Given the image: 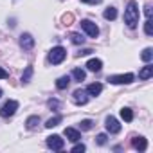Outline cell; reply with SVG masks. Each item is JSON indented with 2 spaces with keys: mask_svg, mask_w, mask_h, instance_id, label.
Here are the masks:
<instances>
[{
  "mask_svg": "<svg viewBox=\"0 0 153 153\" xmlns=\"http://www.w3.org/2000/svg\"><path fill=\"white\" fill-rule=\"evenodd\" d=\"M139 6H137V2H128V6H126V9H124V24L130 27V29H135L137 27V24H139Z\"/></svg>",
  "mask_w": 153,
  "mask_h": 153,
  "instance_id": "obj_1",
  "label": "cell"
},
{
  "mask_svg": "<svg viewBox=\"0 0 153 153\" xmlns=\"http://www.w3.org/2000/svg\"><path fill=\"white\" fill-rule=\"evenodd\" d=\"M65 58H67V51H65L63 47H54V49L49 52V61H51L52 65H59Z\"/></svg>",
  "mask_w": 153,
  "mask_h": 153,
  "instance_id": "obj_2",
  "label": "cell"
},
{
  "mask_svg": "<svg viewBox=\"0 0 153 153\" xmlns=\"http://www.w3.org/2000/svg\"><path fill=\"white\" fill-rule=\"evenodd\" d=\"M16 110H18V101L9 99V101H6L2 105V108H0V117H11Z\"/></svg>",
  "mask_w": 153,
  "mask_h": 153,
  "instance_id": "obj_3",
  "label": "cell"
},
{
  "mask_svg": "<svg viewBox=\"0 0 153 153\" xmlns=\"http://www.w3.org/2000/svg\"><path fill=\"white\" fill-rule=\"evenodd\" d=\"M81 29H83L90 38H97V34H99V27H97L92 20H81Z\"/></svg>",
  "mask_w": 153,
  "mask_h": 153,
  "instance_id": "obj_4",
  "label": "cell"
},
{
  "mask_svg": "<svg viewBox=\"0 0 153 153\" xmlns=\"http://www.w3.org/2000/svg\"><path fill=\"white\" fill-rule=\"evenodd\" d=\"M108 81L114 85H128L133 81V74H121V76H108Z\"/></svg>",
  "mask_w": 153,
  "mask_h": 153,
  "instance_id": "obj_5",
  "label": "cell"
},
{
  "mask_svg": "<svg viewBox=\"0 0 153 153\" xmlns=\"http://www.w3.org/2000/svg\"><path fill=\"white\" fill-rule=\"evenodd\" d=\"M72 101L76 103V105H87L88 103V92L87 90H83V88H78V90H74V94H72Z\"/></svg>",
  "mask_w": 153,
  "mask_h": 153,
  "instance_id": "obj_6",
  "label": "cell"
},
{
  "mask_svg": "<svg viewBox=\"0 0 153 153\" xmlns=\"http://www.w3.org/2000/svg\"><path fill=\"white\" fill-rule=\"evenodd\" d=\"M47 146H49L51 149H54V151H59V149H63L65 140H63L59 135H51V137H47Z\"/></svg>",
  "mask_w": 153,
  "mask_h": 153,
  "instance_id": "obj_7",
  "label": "cell"
},
{
  "mask_svg": "<svg viewBox=\"0 0 153 153\" xmlns=\"http://www.w3.org/2000/svg\"><path fill=\"white\" fill-rule=\"evenodd\" d=\"M20 47H22L24 51H31V49L34 47V38H33L29 33L22 34V36H20Z\"/></svg>",
  "mask_w": 153,
  "mask_h": 153,
  "instance_id": "obj_8",
  "label": "cell"
},
{
  "mask_svg": "<svg viewBox=\"0 0 153 153\" xmlns=\"http://www.w3.org/2000/svg\"><path fill=\"white\" fill-rule=\"evenodd\" d=\"M106 130L110 131V133H119L121 131V124H119V121L115 119V117H106Z\"/></svg>",
  "mask_w": 153,
  "mask_h": 153,
  "instance_id": "obj_9",
  "label": "cell"
},
{
  "mask_svg": "<svg viewBox=\"0 0 153 153\" xmlns=\"http://www.w3.org/2000/svg\"><path fill=\"white\" fill-rule=\"evenodd\" d=\"M131 144H133V148L137 151H146V148H148V140L144 137H133L131 139Z\"/></svg>",
  "mask_w": 153,
  "mask_h": 153,
  "instance_id": "obj_10",
  "label": "cell"
},
{
  "mask_svg": "<svg viewBox=\"0 0 153 153\" xmlns=\"http://www.w3.org/2000/svg\"><path fill=\"white\" fill-rule=\"evenodd\" d=\"M65 137L70 140V142H78L81 139V133L78 130H74V128H65Z\"/></svg>",
  "mask_w": 153,
  "mask_h": 153,
  "instance_id": "obj_11",
  "label": "cell"
},
{
  "mask_svg": "<svg viewBox=\"0 0 153 153\" xmlns=\"http://www.w3.org/2000/svg\"><path fill=\"white\" fill-rule=\"evenodd\" d=\"M87 68H88V70H92V72H99V70L103 68V61H101V59H97V58H92V59H88V61H87Z\"/></svg>",
  "mask_w": 153,
  "mask_h": 153,
  "instance_id": "obj_12",
  "label": "cell"
},
{
  "mask_svg": "<svg viewBox=\"0 0 153 153\" xmlns=\"http://www.w3.org/2000/svg\"><path fill=\"white\" fill-rule=\"evenodd\" d=\"M87 92H88V96H99L103 92V85L101 83H92V85H88Z\"/></svg>",
  "mask_w": 153,
  "mask_h": 153,
  "instance_id": "obj_13",
  "label": "cell"
},
{
  "mask_svg": "<svg viewBox=\"0 0 153 153\" xmlns=\"http://www.w3.org/2000/svg\"><path fill=\"white\" fill-rule=\"evenodd\" d=\"M38 124H40V115H31V117L25 121L27 130H36V128H38Z\"/></svg>",
  "mask_w": 153,
  "mask_h": 153,
  "instance_id": "obj_14",
  "label": "cell"
},
{
  "mask_svg": "<svg viewBox=\"0 0 153 153\" xmlns=\"http://www.w3.org/2000/svg\"><path fill=\"white\" fill-rule=\"evenodd\" d=\"M68 85H70L68 76H61V78H58V81H56V88H59V90H65Z\"/></svg>",
  "mask_w": 153,
  "mask_h": 153,
  "instance_id": "obj_15",
  "label": "cell"
},
{
  "mask_svg": "<svg viewBox=\"0 0 153 153\" xmlns=\"http://www.w3.org/2000/svg\"><path fill=\"white\" fill-rule=\"evenodd\" d=\"M151 76H153V67H151V65H146V67L139 72V78H140V79H149Z\"/></svg>",
  "mask_w": 153,
  "mask_h": 153,
  "instance_id": "obj_16",
  "label": "cell"
},
{
  "mask_svg": "<svg viewBox=\"0 0 153 153\" xmlns=\"http://www.w3.org/2000/svg\"><path fill=\"white\" fill-rule=\"evenodd\" d=\"M68 38H70V42H72V43H76V45H83V42H85V38H83L79 33H70V34H68Z\"/></svg>",
  "mask_w": 153,
  "mask_h": 153,
  "instance_id": "obj_17",
  "label": "cell"
},
{
  "mask_svg": "<svg viewBox=\"0 0 153 153\" xmlns=\"http://www.w3.org/2000/svg\"><path fill=\"white\" fill-rule=\"evenodd\" d=\"M151 58H153V49H151V47H146V49L142 51V54H140V59L146 61V63H149Z\"/></svg>",
  "mask_w": 153,
  "mask_h": 153,
  "instance_id": "obj_18",
  "label": "cell"
},
{
  "mask_svg": "<svg viewBox=\"0 0 153 153\" xmlns=\"http://www.w3.org/2000/svg\"><path fill=\"white\" fill-rule=\"evenodd\" d=\"M85 76H87V74H85L83 68H74V70H72V78H74L76 81H83Z\"/></svg>",
  "mask_w": 153,
  "mask_h": 153,
  "instance_id": "obj_19",
  "label": "cell"
},
{
  "mask_svg": "<svg viewBox=\"0 0 153 153\" xmlns=\"http://www.w3.org/2000/svg\"><path fill=\"white\" fill-rule=\"evenodd\" d=\"M103 16H105L106 20H115V18H117V9H115V7H108V9H105Z\"/></svg>",
  "mask_w": 153,
  "mask_h": 153,
  "instance_id": "obj_20",
  "label": "cell"
},
{
  "mask_svg": "<svg viewBox=\"0 0 153 153\" xmlns=\"http://www.w3.org/2000/svg\"><path fill=\"white\" fill-rule=\"evenodd\" d=\"M61 121H63V117H61V115H54V117H51V119L45 123V126H47V128H54V126H58Z\"/></svg>",
  "mask_w": 153,
  "mask_h": 153,
  "instance_id": "obj_21",
  "label": "cell"
},
{
  "mask_svg": "<svg viewBox=\"0 0 153 153\" xmlns=\"http://www.w3.org/2000/svg\"><path fill=\"white\" fill-rule=\"evenodd\" d=\"M121 117H123L126 123H131V121H133V112H131L130 108H123V110H121Z\"/></svg>",
  "mask_w": 153,
  "mask_h": 153,
  "instance_id": "obj_22",
  "label": "cell"
},
{
  "mask_svg": "<svg viewBox=\"0 0 153 153\" xmlns=\"http://www.w3.org/2000/svg\"><path fill=\"white\" fill-rule=\"evenodd\" d=\"M92 126H94V123H92L90 119H85V121H81V123H79V128H81L83 131H88V130H92Z\"/></svg>",
  "mask_w": 153,
  "mask_h": 153,
  "instance_id": "obj_23",
  "label": "cell"
},
{
  "mask_svg": "<svg viewBox=\"0 0 153 153\" xmlns=\"http://www.w3.org/2000/svg\"><path fill=\"white\" fill-rule=\"evenodd\" d=\"M31 76H33V67H27V68H25V72L22 74V81H24V83H29Z\"/></svg>",
  "mask_w": 153,
  "mask_h": 153,
  "instance_id": "obj_24",
  "label": "cell"
},
{
  "mask_svg": "<svg viewBox=\"0 0 153 153\" xmlns=\"http://www.w3.org/2000/svg\"><path fill=\"white\" fill-rule=\"evenodd\" d=\"M144 33H146L148 36H151V34H153V27H151V18H148V20L144 22Z\"/></svg>",
  "mask_w": 153,
  "mask_h": 153,
  "instance_id": "obj_25",
  "label": "cell"
},
{
  "mask_svg": "<svg viewBox=\"0 0 153 153\" xmlns=\"http://www.w3.org/2000/svg\"><path fill=\"white\" fill-rule=\"evenodd\" d=\"M47 106H49L51 110H58V108L61 106V103H59L58 99H49V101H47Z\"/></svg>",
  "mask_w": 153,
  "mask_h": 153,
  "instance_id": "obj_26",
  "label": "cell"
},
{
  "mask_svg": "<svg viewBox=\"0 0 153 153\" xmlns=\"http://www.w3.org/2000/svg\"><path fill=\"white\" fill-rule=\"evenodd\" d=\"M106 139H108V137H106L105 133H99V135L96 137V142H97L99 146H105V144H106Z\"/></svg>",
  "mask_w": 153,
  "mask_h": 153,
  "instance_id": "obj_27",
  "label": "cell"
},
{
  "mask_svg": "<svg viewBox=\"0 0 153 153\" xmlns=\"http://www.w3.org/2000/svg\"><path fill=\"white\" fill-rule=\"evenodd\" d=\"M72 22H74V15H72V13H68V15L63 16V24H65V25H70Z\"/></svg>",
  "mask_w": 153,
  "mask_h": 153,
  "instance_id": "obj_28",
  "label": "cell"
},
{
  "mask_svg": "<svg viewBox=\"0 0 153 153\" xmlns=\"http://www.w3.org/2000/svg\"><path fill=\"white\" fill-rule=\"evenodd\" d=\"M7 78H9V72H7L6 68L0 67V79H7Z\"/></svg>",
  "mask_w": 153,
  "mask_h": 153,
  "instance_id": "obj_29",
  "label": "cell"
},
{
  "mask_svg": "<svg viewBox=\"0 0 153 153\" xmlns=\"http://www.w3.org/2000/svg\"><path fill=\"white\" fill-rule=\"evenodd\" d=\"M72 151H74V153H79V151H85V144H76V146L72 148Z\"/></svg>",
  "mask_w": 153,
  "mask_h": 153,
  "instance_id": "obj_30",
  "label": "cell"
},
{
  "mask_svg": "<svg viewBox=\"0 0 153 153\" xmlns=\"http://www.w3.org/2000/svg\"><path fill=\"white\" fill-rule=\"evenodd\" d=\"M94 51L92 49H81L79 52H78V56H88V54H92Z\"/></svg>",
  "mask_w": 153,
  "mask_h": 153,
  "instance_id": "obj_31",
  "label": "cell"
},
{
  "mask_svg": "<svg viewBox=\"0 0 153 153\" xmlns=\"http://www.w3.org/2000/svg\"><path fill=\"white\" fill-rule=\"evenodd\" d=\"M144 13H146V16H148V18H151V6H149V4L144 7Z\"/></svg>",
  "mask_w": 153,
  "mask_h": 153,
  "instance_id": "obj_32",
  "label": "cell"
},
{
  "mask_svg": "<svg viewBox=\"0 0 153 153\" xmlns=\"http://www.w3.org/2000/svg\"><path fill=\"white\" fill-rule=\"evenodd\" d=\"M81 2H85V4H99L101 0H81Z\"/></svg>",
  "mask_w": 153,
  "mask_h": 153,
  "instance_id": "obj_33",
  "label": "cell"
},
{
  "mask_svg": "<svg viewBox=\"0 0 153 153\" xmlns=\"http://www.w3.org/2000/svg\"><path fill=\"white\" fill-rule=\"evenodd\" d=\"M0 97H2V88H0Z\"/></svg>",
  "mask_w": 153,
  "mask_h": 153,
  "instance_id": "obj_34",
  "label": "cell"
}]
</instances>
